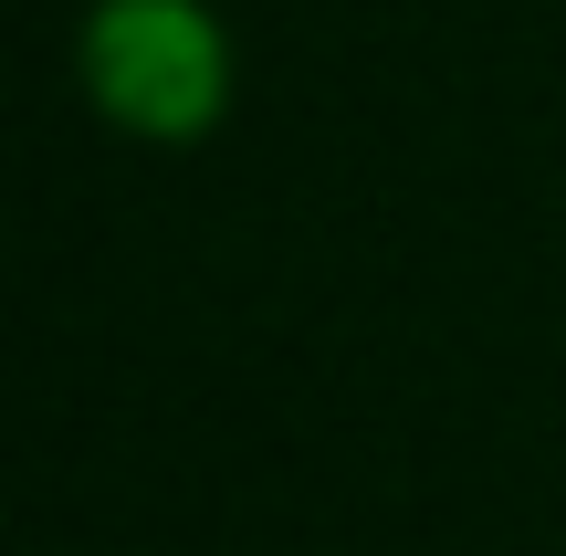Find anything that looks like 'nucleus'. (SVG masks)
Instances as JSON below:
<instances>
[{"label": "nucleus", "instance_id": "obj_1", "mask_svg": "<svg viewBox=\"0 0 566 556\" xmlns=\"http://www.w3.org/2000/svg\"><path fill=\"white\" fill-rule=\"evenodd\" d=\"M74 74L116 137L200 147L231 116V32L210 0H95L74 32Z\"/></svg>", "mask_w": 566, "mask_h": 556}]
</instances>
